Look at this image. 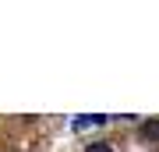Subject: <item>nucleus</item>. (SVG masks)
Masks as SVG:
<instances>
[{
  "mask_svg": "<svg viewBox=\"0 0 159 152\" xmlns=\"http://www.w3.org/2000/svg\"><path fill=\"white\" fill-rule=\"evenodd\" d=\"M106 117H99V113H85L81 120H74V131H81V127H89V124H102Z\"/></svg>",
  "mask_w": 159,
  "mask_h": 152,
  "instance_id": "f257e3e1",
  "label": "nucleus"
},
{
  "mask_svg": "<svg viewBox=\"0 0 159 152\" xmlns=\"http://www.w3.org/2000/svg\"><path fill=\"white\" fill-rule=\"evenodd\" d=\"M85 152H113L106 145V141H92V145H85Z\"/></svg>",
  "mask_w": 159,
  "mask_h": 152,
  "instance_id": "f03ea898",
  "label": "nucleus"
},
{
  "mask_svg": "<svg viewBox=\"0 0 159 152\" xmlns=\"http://www.w3.org/2000/svg\"><path fill=\"white\" fill-rule=\"evenodd\" d=\"M145 138H159V120H152V124H145Z\"/></svg>",
  "mask_w": 159,
  "mask_h": 152,
  "instance_id": "7ed1b4c3",
  "label": "nucleus"
}]
</instances>
